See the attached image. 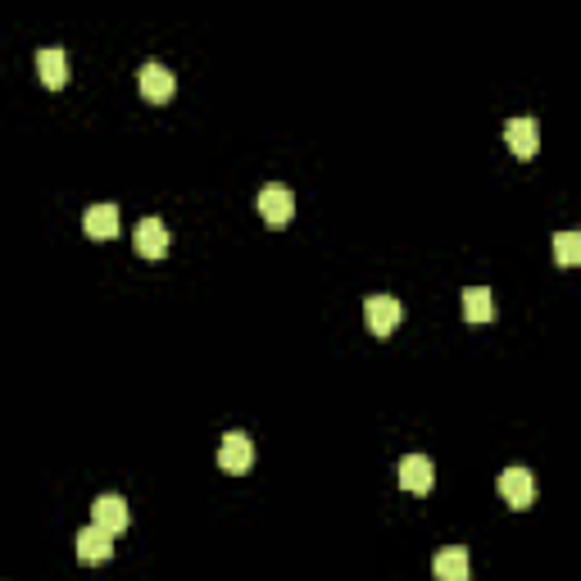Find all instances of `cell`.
Listing matches in <instances>:
<instances>
[{
	"label": "cell",
	"mask_w": 581,
	"mask_h": 581,
	"mask_svg": "<svg viewBox=\"0 0 581 581\" xmlns=\"http://www.w3.org/2000/svg\"><path fill=\"white\" fill-rule=\"evenodd\" d=\"M218 468L223 473H250L255 468V441L246 432H227L218 441Z\"/></svg>",
	"instance_id": "1"
},
{
	"label": "cell",
	"mask_w": 581,
	"mask_h": 581,
	"mask_svg": "<svg viewBox=\"0 0 581 581\" xmlns=\"http://www.w3.org/2000/svg\"><path fill=\"white\" fill-rule=\"evenodd\" d=\"M495 491L504 495V504H509V509H532V500H536V477L527 473V468H504L500 482H495Z\"/></svg>",
	"instance_id": "2"
},
{
	"label": "cell",
	"mask_w": 581,
	"mask_h": 581,
	"mask_svg": "<svg viewBox=\"0 0 581 581\" xmlns=\"http://www.w3.org/2000/svg\"><path fill=\"white\" fill-rule=\"evenodd\" d=\"M395 477H400V486L409 495H427L436 486V473H432V459H427V454H404V459L395 463Z\"/></svg>",
	"instance_id": "3"
},
{
	"label": "cell",
	"mask_w": 581,
	"mask_h": 581,
	"mask_svg": "<svg viewBox=\"0 0 581 581\" xmlns=\"http://www.w3.org/2000/svg\"><path fill=\"white\" fill-rule=\"evenodd\" d=\"M137 87L146 100H155V105H164V100H173V91H178V78L164 69L159 60H146L137 69Z\"/></svg>",
	"instance_id": "4"
},
{
	"label": "cell",
	"mask_w": 581,
	"mask_h": 581,
	"mask_svg": "<svg viewBox=\"0 0 581 581\" xmlns=\"http://www.w3.org/2000/svg\"><path fill=\"white\" fill-rule=\"evenodd\" d=\"M259 214H264L268 227H286L291 218H296V196H291V187H264L259 191Z\"/></svg>",
	"instance_id": "5"
},
{
	"label": "cell",
	"mask_w": 581,
	"mask_h": 581,
	"mask_svg": "<svg viewBox=\"0 0 581 581\" xmlns=\"http://www.w3.org/2000/svg\"><path fill=\"white\" fill-rule=\"evenodd\" d=\"M364 314H368V327H373V336H391L395 327L404 323V305L395 296H368Z\"/></svg>",
	"instance_id": "6"
},
{
	"label": "cell",
	"mask_w": 581,
	"mask_h": 581,
	"mask_svg": "<svg viewBox=\"0 0 581 581\" xmlns=\"http://www.w3.org/2000/svg\"><path fill=\"white\" fill-rule=\"evenodd\" d=\"M91 522H96L100 532L119 536L123 527H128V500H123V495H96V504H91Z\"/></svg>",
	"instance_id": "7"
},
{
	"label": "cell",
	"mask_w": 581,
	"mask_h": 581,
	"mask_svg": "<svg viewBox=\"0 0 581 581\" xmlns=\"http://www.w3.org/2000/svg\"><path fill=\"white\" fill-rule=\"evenodd\" d=\"M504 146H509L518 159H532L536 150H541V128H536V119H509L504 123Z\"/></svg>",
	"instance_id": "8"
},
{
	"label": "cell",
	"mask_w": 581,
	"mask_h": 581,
	"mask_svg": "<svg viewBox=\"0 0 581 581\" xmlns=\"http://www.w3.org/2000/svg\"><path fill=\"white\" fill-rule=\"evenodd\" d=\"M132 241H137V255H146V259H164L168 255V227H164V218H141L137 223V232H132Z\"/></svg>",
	"instance_id": "9"
},
{
	"label": "cell",
	"mask_w": 581,
	"mask_h": 581,
	"mask_svg": "<svg viewBox=\"0 0 581 581\" xmlns=\"http://www.w3.org/2000/svg\"><path fill=\"white\" fill-rule=\"evenodd\" d=\"M432 572H436V581H468L473 577V559H468L463 545H445L432 559Z\"/></svg>",
	"instance_id": "10"
},
{
	"label": "cell",
	"mask_w": 581,
	"mask_h": 581,
	"mask_svg": "<svg viewBox=\"0 0 581 581\" xmlns=\"http://www.w3.org/2000/svg\"><path fill=\"white\" fill-rule=\"evenodd\" d=\"M37 78H41V87L60 91L64 82H69V55H64L60 46H46V50H37Z\"/></svg>",
	"instance_id": "11"
},
{
	"label": "cell",
	"mask_w": 581,
	"mask_h": 581,
	"mask_svg": "<svg viewBox=\"0 0 581 581\" xmlns=\"http://www.w3.org/2000/svg\"><path fill=\"white\" fill-rule=\"evenodd\" d=\"M73 550H78V559H82V563H105L109 554H114V536L100 532L96 522H91V527H82V532H78Z\"/></svg>",
	"instance_id": "12"
},
{
	"label": "cell",
	"mask_w": 581,
	"mask_h": 581,
	"mask_svg": "<svg viewBox=\"0 0 581 581\" xmlns=\"http://www.w3.org/2000/svg\"><path fill=\"white\" fill-rule=\"evenodd\" d=\"M82 227H87V237L109 241L114 232H119V205H91L87 218H82Z\"/></svg>",
	"instance_id": "13"
},
{
	"label": "cell",
	"mask_w": 581,
	"mask_h": 581,
	"mask_svg": "<svg viewBox=\"0 0 581 581\" xmlns=\"http://www.w3.org/2000/svg\"><path fill=\"white\" fill-rule=\"evenodd\" d=\"M463 318H468L473 327H482V323L495 318V300H491L486 286H468V291H463Z\"/></svg>",
	"instance_id": "14"
},
{
	"label": "cell",
	"mask_w": 581,
	"mask_h": 581,
	"mask_svg": "<svg viewBox=\"0 0 581 581\" xmlns=\"http://www.w3.org/2000/svg\"><path fill=\"white\" fill-rule=\"evenodd\" d=\"M554 259H559L563 268L581 264V237L577 232H559V237H554Z\"/></svg>",
	"instance_id": "15"
}]
</instances>
